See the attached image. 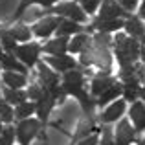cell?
<instances>
[{
    "mask_svg": "<svg viewBox=\"0 0 145 145\" xmlns=\"http://www.w3.org/2000/svg\"><path fill=\"white\" fill-rule=\"evenodd\" d=\"M2 79H4V83L7 85V88L20 90L22 86H26V75L18 74V72H4Z\"/></svg>",
    "mask_w": 145,
    "mask_h": 145,
    "instance_id": "cb8c5ba5",
    "label": "cell"
},
{
    "mask_svg": "<svg viewBox=\"0 0 145 145\" xmlns=\"http://www.w3.org/2000/svg\"><path fill=\"white\" fill-rule=\"evenodd\" d=\"M44 63H46L48 66H52L55 72H61V74L77 68L75 59H74V57H68L66 53H64V55H50V57H44Z\"/></svg>",
    "mask_w": 145,
    "mask_h": 145,
    "instance_id": "5bb4252c",
    "label": "cell"
},
{
    "mask_svg": "<svg viewBox=\"0 0 145 145\" xmlns=\"http://www.w3.org/2000/svg\"><path fill=\"white\" fill-rule=\"evenodd\" d=\"M110 33H96L90 44L81 52V64L90 66L96 64L101 70H110L112 66V55H110Z\"/></svg>",
    "mask_w": 145,
    "mask_h": 145,
    "instance_id": "6da1fadb",
    "label": "cell"
},
{
    "mask_svg": "<svg viewBox=\"0 0 145 145\" xmlns=\"http://www.w3.org/2000/svg\"><path fill=\"white\" fill-rule=\"evenodd\" d=\"M123 114H125V99H118L103 110V114L99 116V121L103 125H110L112 121H118Z\"/></svg>",
    "mask_w": 145,
    "mask_h": 145,
    "instance_id": "9a60e30c",
    "label": "cell"
},
{
    "mask_svg": "<svg viewBox=\"0 0 145 145\" xmlns=\"http://www.w3.org/2000/svg\"><path fill=\"white\" fill-rule=\"evenodd\" d=\"M0 48H2V46H0ZM0 53H2V50H0Z\"/></svg>",
    "mask_w": 145,
    "mask_h": 145,
    "instance_id": "b9f144b4",
    "label": "cell"
},
{
    "mask_svg": "<svg viewBox=\"0 0 145 145\" xmlns=\"http://www.w3.org/2000/svg\"><path fill=\"white\" fill-rule=\"evenodd\" d=\"M127 17H129V13L116 0H103L96 20H118V18H127Z\"/></svg>",
    "mask_w": 145,
    "mask_h": 145,
    "instance_id": "ba28073f",
    "label": "cell"
},
{
    "mask_svg": "<svg viewBox=\"0 0 145 145\" xmlns=\"http://www.w3.org/2000/svg\"><path fill=\"white\" fill-rule=\"evenodd\" d=\"M55 97L52 96V94L48 92H44V96L40 97V99H37L35 101V112H37V120L40 121V123L46 127V123H48V120H50V114H52V110H53V106H55Z\"/></svg>",
    "mask_w": 145,
    "mask_h": 145,
    "instance_id": "30bf717a",
    "label": "cell"
},
{
    "mask_svg": "<svg viewBox=\"0 0 145 145\" xmlns=\"http://www.w3.org/2000/svg\"><path fill=\"white\" fill-rule=\"evenodd\" d=\"M40 129H42V123L39 120L26 118V120H20V123L15 127V136L20 145H29L40 134Z\"/></svg>",
    "mask_w": 145,
    "mask_h": 145,
    "instance_id": "277c9868",
    "label": "cell"
},
{
    "mask_svg": "<svg viewBox=\"0 0 145 145\" xmlns=\"http://www.w3.org/2000/svg\"><path fill=\"white\" fill-rule=\"evenodd\" d=\"M125 20L123 18H118V20H94L92 26L88 28V31L97 29L99 33H110V31H118L120 28H123Z\"/></svg>",
    "mask_w": 145,
    "mask_h": 145,
    "instance_id": "ffe728a7",
    "label": "cell"
},
{
    "mask_svg": "<svg viewBox=\"0 0 145 145\" xmlns=\"http://www.w3.org/2000/svg\"><path fill=\"white\" fill-rule=\"evenodd\" d=\"M129 116L132 120V125H134V131L136 132H142L145 131V105L142 101H134L129 110Z\"/></svg>",
    "mask_w": 145,
    "mask_h": 145,
    "instance_id": "2e32d148",
    "label": "cell"
},
{
    "mask_svg": "<svg viewBox=\"0 0 145 145\" xmlns=\"http://www.w3.org/2000/svg\"><path fill=\"white\" fill-rule=\"evenodd\" d=\"M143 2H145V0H143Z\"/></svg>",
    "mask_w": 145,
    "mask_h": 145,
    "instance_id": "f6af8a7d",
    "label": "cell"
},
{
    "mask_svg": "<svg viewBox=\"0 0 145 145\" xmlns=\"http://www.w3.org/2000/svg\"><path fill=\"white\" fill-rule=\"evenodd\" d=\"M118 4H120L125 11H134L136 7H138V0H118Z\"/></svg>",
    "mask_w": 145,
    "mask_h": 145,
    "instance_id": "d590c367",
    "label": "cell"
},
{
    "mask_svg": "<svg viewBox=\"0 0 145 145\" xmlns=\"http://www.w3.org/2000/svg\"><path fill=\"white\" fill-rule=\"evenodd\" d=\"M0 132H2V121H0Z\"/></svg>",
    "mask_w": 145,
    "mask_h": 145,
    "instance_id": "60d3db41",
    "label": "cell"
},
{
    "mask_svg": "<svg viewBox=\"0 0 145 145\" xmlns=\"http://www.w3.org/2000/svg\"><path fill=\"white\" fill-rule=\"evenodd\" d=\"M77 2L81 4L85 13H94V11L97 9V6L101 4V0H77Z\"/></svg>",
    "mask_w": 145,
    "mask_h": 145,
    "instance_id": "e575fe53",
    "label": "cell"
},
{
    "mask_svg": "<svg viewBox=\"0 0 145 145\" xmlns=\"http://www.w3.org/2000/svg\"><path fill=\"white\" fill-rule=\"evenodd\" d=\"M138 97H142L143 101H145V86H142V88H140V92H138Z\"/></svg>",
    "mask_w": 145,
    "mask_h": 145,
    "instance_id": "ab89813d",
    "label": "cell"
},
{
    "mask_svg": "<svg viewBox=\"0 0 145 145\" xmlns=\"http://www.w3.org/2000/svg\"><path fill=\"white\" fill-rule=\"evenodd\" d=\"M0 33H2V29H0Z\"/></svg>",
    "mask_w": 145,
    "mask_h": 145,
    "instance_id": "ee69618b",
    "label": "cell"
},
{
    "mask_svg": "<svg viewBox=\"0 0 145 145\" xmlns=\"http://www.w3.org/2000/svg\"><path fill=\"white\" fill-rule=\"evenodd\" d=\"M4 99H6V103H9V105H20V103H24L26 99H28V94L24 92V90H15V88H4Z\"/></svg>",
    "mask_w": 145,
    "mask_h": 145,
    "instance_id": "4316f807",
    "label": "cell"
},
{
    "mask_svg": "<svg viewBox=\"0 0 145 145\" xmlns=\"http://www.w3.org/2000/svg\"><path fill=\"white\" fill-rule=\"evenodd\" d=\"M121 94H123V85H121V81L120 83H114L112 86H110L108 90H105V92L101 94V96L97 97V101H96V105L97 106H105V105H108L110 101H114V99H118L121 96Z\"/></svg>",
    "mask_w": 145,
    "mask_h": 145,
    "instance_id": "44dd1931",
    "label": "cell"
},
{
    "mask_svg": "<svg viewBox=\"0 0 145 145\" xmlns=\"http://www.w3.org/2000/svg\"><path fill=\"white\" fill-rule=\"evenodd\" d=\"M13 118H15V110L11 108V105H9V103H6V101H0V121H2V123L11 125Z\"/></svg>",
    "mask_w": 145,
    "mask_h": 145,
    "instance_id": "f546056e",
    "label": "cell"
},
{
    "mask_svg": "<svg viewBox=\"0 0 145 145\" xmlns=\"http://www.w3.org/2000/svg\"><path fill=\"white\" fill-rule=\"evenodd\" d=\"M143 42H145V37H143Z\"/></svg>",
    "mask_w": 145,
    "mask_h": 145,
    "instance_id": "7bdbcfd3",
    "label": "cell"
},
{
    "mask_svg": "<svg viewBox=\"0 0 145 145\" xmlns=\"http://www.w3.org/2000/svg\"><path fill=\"white\" fill-rule=\"evenodd\" d=\"M61 86L66 92V96H74V97L79 99L81 108L85 114H94V108L97 105H96V99L85 90V75H83V70L74 68V70L64 72Z\"/></svg>",
    "mask_w": 145,
    "mask_h": 145,
    "instance_id": "7a4b0ae2",
    "label": "cell"
},
{
    "mask_svg": "<svg viewBox=\"0 0 145 145\" xmlns=\"http://www.w3.org/2000/svg\"><path fill=\"white\" fill-rule=\"evenodd\" d=\"M123 28L127 29L129 37H132V39H143V37H145V26H143V22H142L140 17L129 15V17L125 18Z\"/></svg>",
    "mask_w": 145,
    "mask_h": 145,
    "instance_id": "e0dca14e",
    "label": "cell"
},
{
    "mask_svg": "<svg viewBox=\"0 0 145 145\" xmlns=\"http://www.w3.org/2000/svg\"><path fill=\"white\" fill-rule=\"evenodd\" d=\"M0 66L6 72H18V74H24V75L28 72L24 64L17 57H13V53H0Z\"/></svg>",
    "mask_w": 145,
    "mask_h": 145,
    "instance_id": "d6986e66",
    "label": "cell"
},
{
    "mask_svg": "<svg viewBox=\"0 0 145 145\" xmlns=\"http://www.w3.org/2000/svg\"><path fill=\"white\" fill-rule=\"evenodd\" d=\"M63 22V17H42L40 20H37L35 24L31 26V33L37 37H40V39H46V37H50L52 33L57 31V28H59V24Z\"/></svg>",
    "mask_w": 145,
    "mask_h": 145,
    "instance_id": "52a82bcc",
    "label": "cell"
},
{
    "mask_svg": "<svg viewBox=\"0 0 145 145\" xmlns=\"http://www.w3.org/2000/svg\"><path fill=\"white\" fill-rule=\"evenodd\" d=\"M42 52V46L40 44H35V42H29V44H20V46L15 48V55L17 59L24 64L26 68H31L39 63V53Z\"/></svg>",
    "mask_w": 145,
    "mask_h": 145,
    "instance_id": "8992f818",
    "label": "cell"
},
{
    "mask_svg": "<svg viewBox=\"0 0 145 145\" xmlns=\"http://www.w3.org/2000/svg\"><path fill=\"white\" fill-rule=\"evenodd\" d=\"M28 15L26 17H22L26 22H31V20H35V18H39V17H42V11H39V9H35V7H28Z\"/></svg>",
    "mask_w": 145,
    "mask_h": 145,
    "instance_id": "8d00e7d4",
    "label": "cell"
},
{
    "mask_svg": "<svg viewBox=\"0 0 145 145\" xmlns=\"http://www.w3.org/2000/svg\"><path fill=\"white\" fill-rule=\"evenodd\" d=\"M15 129L11 127V125H7L6 129H2V132H0V145H13L15 142Z\"/></svg>",
    "mask_w": 145,
    "mask_h": 145,
    "instance_id": "4dcf8cb0",
    "label": "cell"
},
{
    "mask_svg": "<svg viewBox=\"0 0 145 145\" xmlns=\"http://www.w3.org/2000/svg\"><path fill=\"white\" fill-rule=\"evenodd\" d=\"M136 142V131L129 120H121L114 129V143L116 145H132Z\"/></svg>",
    "mask_w": 145,
    "mask_h": 145,
    "instance_id": "9c48e42d",
    "label": "cell"
},
{
    "mask_svg": "<svg viewBox=\"0 0 145 145\" xmlns=\"http://www.w3.org/2000/svg\"><path fill=\"white\" fill-rule=\"evenodd\" d=\"M101 136H99V145H116L114 143V129H110L108 125L101 129Z\"/></svg>",
    "mask_w": 145,
    "mask_h": 145,
    "instance_id": "1f68e13d",
    "label": "cell"
},
{
    "mask_svg": "<svg viewBox=\"0 0 145 145\" xmlns=\"http://www.w3.org/2000/svg\"><path fill=\"white\" fill-rule=\"evenodd\" d=\"M37 68H39V72H37V77H39V85L40 86H44L46 90L50 88H53V86H57L59 85V74L57 72H53V70H50V66L44 61H39L37 63Z\"/></svg>",
    "mask_w": 145,
    "mask_h": 145,
    "instance_id": "7c38bea8",
    "label": "cell"
},
{
    "mask_svg": "<svg viewBox=\"0 0 145 145\" xmlns=\"http://www.w3.org/2000/svg\"><path fill=\"white\" fill-rule=\"evenodd\" d=\"M140 18H145V2L142 4V7H140V15H138Z\"/></svg>",
    "mask_w": 145,
    "mask_h": 145,
    "instance_id": "f35d334b",
    "label": "cell"
},
{
    "mask_svg": "<svg viewBox=\"0 0 145 145\" xmlns=\"http://www.w3.org/2000/svg\"><path fill=\"white\" fill-rule=\"evenodd\" d=\"M142 86H125L123 85V97L125 101H136L138 99V92Z\"/></svg>",
    "mask_w": 145,
    "mask_h": 145,
    "instance_id": "836d02e7",
    "label": "cell"
},
{
    "mask_svg": "<svg viewBox=\"0 0 145 145\" xmlns=\"http://www.w3.org/2000/svg\"><path fill=\"white\" fill-rule=\"evenodd\" d=\"M33 112H35V101H24L15 106V118H18V120H26Z\"/></svg>",
    "mask_w": 145,
    "mask_h": 145,
    "instance_id": "83f0119b",
    "label": "cell"
},
{
    "mask_svg": "<svg viewBox=\"0 0 145 145\" xmlns=\"http://www.w3.org/2000/svg\"><path fill=\"white\" fill-rule=\"evenodd\" d=\"M44 92H46V88L44 86H40V85H29V88H28V97H29V101H37V99H40L44 96Z\"/></svg>",
    "mask_w": 145,
    "mask_h": 145,
    "instance_id": "d6a6232c",
    "label": "cell"
},
{
    "mask_svg": "<svg viewBox=\"0 0 145 145\" xmlns=\"http://www.w3.org/2000/svg\"><path fill=\"white\" fill-rule=\"evenodd\" d=\"M33 4H39V6L50 9L52 6L57 4V0H20V4H18V7H17V13L13 15V20H15V18H20L22 15H24V11L28 9V7H31Z\"/></svg>",
    "mask_w": 145,
    "mask_h": 145,
    "instance_id": "d4e9b609",
    "label": "cell"
},
{
    "mask_svg": "<svg viewBox=\"0 0 145 145\" xmlns=\"http://www.w3.org/2000/svg\"><path fill=\"white\" fill-rule=\"evenodd\" d=\"M0 46L6 50L7 53H13L15 48H17V40L7 33V29H2V33H0Z\"/></svg>",
    "mask_w": 145,
    "mask_h": 145,
    "instance_id": "f1b7e54d",
    "label": "cell"
},
{
    "mask_svg": "<svg viewBox=\"0 0 145 145\" xmlns=\"http://www.w3.org/2000/svg\"><path fill=\"white\" fill-rule=\"evenodd\" d=\"M68 37H55L42 46V52L48 55H64L68 52Z\"/></svg>",
    "mask_w": 145,
    "mask_h": 145,
    "instance_id": "ac0fdd59",
    "label": "cell"
},
{
    "mask_svg": "<svg viewBox=\"0 0 145 145\" xmlns=\"http://www.w3.org/2000/svg\"><path fill=\"white\" fill-rule=\"evenodd\" d=\"M48 13H55L57 17H66L68 20H74V22H85L86 20V13L75 2H61L57 6H53L52 9H48Z\"/></svg>",
    "mask_w": 145,
    "mask_h": 145,
    "instance_id": "5b68a950",
    "label": "cell"
},
{
    "mask_svg": "<svg viewBox=\"0 0 145 145\" xmlns=\"http://www.w3.org/2000/svg\"><path fill=\"white\" fill-rule=\"evenodd\" d=\"M7 33H9L17 42H28L33 35L31 28H28L24 22H17V24H13L11 28H7Z\"/></svg>",
    "mask_w": 145,
    "mask_h": 145,
    "instance_id": "7402d4cb",
    "label": "cell"
},
{
    "mask_svg": "<svg viewBox=\"0 0 145 145\" xmlns=\"http://www.w3.org/2000/svg\"><path fill=\"white\" fill-rule=\"evenodd\" d=\"M112 44H114V53H116V59L120 63V66L134 64L136 59L142 55V44L138 42V39H132L129 35L118 33L114 37Z\"/></svg>",
    "mask_w": 145,
    "mask_h": 145,
    "instance_id": "3957f363",
    "label": "cell"
},
{
    "mask_svg": "<svg viewBox=\"0 0 145 145\" xmlns=\"http://www.w3.org/2000/svg\"><path fill=\"white\" fill-rule=\"evenodd\" d=\"M94 132H99L96 129V121H94V114H85V116L81 118V121H79L77 125V131H75V134L72 136V142L70 143H77L79 140L83 138H88L90 134H94Z\"/></svg>",
    "mask_w": 145,
    "mask_h": 145,
    "instance_id": "8fae6325",
    "label": "cell"
},
{
    "mask_svg": "<svg viewBox=\"0 0 145 145\" xmlns=\"http://www.w3.org/2000/svg\"><path fill=\"white\" fill-rule=\"evenodd\" d=\"M136 77H138L140 83H143V85H145V63H142V64L136 66Z\"/></svg>",
    "mask_w": 145,
    "mask_h": 145,
    "instance_id": "74e56055",
    "label": "cell"
},
{
    "mask_svg": "<svg viewBox=\"0 0 145 145\" xmlns=\"http://www.w3.org/2000/svg\"><path fill=\"white\" fill-rule=\"evenodd\" d=\"M90 44V37L88 33H77V35H74V39L68 42V52L70 53H81L83 50Z\"/></svg>",
    "mask_w": 145,
    "mask_h": 145,
    "instance_id": "484cf974",
    "label": "cell"
},
{
    "mask_svg": "<svg viewBox=\"0 0 145 145\" xmlns=\"http://www.w3.org/2000/svg\"><path fill=\"white\" fill-rule=\"evenodd\" d=\"M85 31V28H81L79 26V22H74V20H64L59 24V28H57V37H70V35H77V33H83Z\"/></svg>",
    "mask_w": 145,
    "mask_h": 145,
    "instance_id": "603a6c76",
    "label": "cell"
},
{
    "mask_svg": "<svg viewBox=\"0 0 145 145\" xmlns=\"http://www.w3.org/2000/svg\"><path fill=\"white\" fill-rule=\"evenodd\" d=\"M116 81H118V79H114L112 75H110V70H103L101 74H97L96 77L92 79V83H90V92H92V96L99 97L105 90H108Z\"/></svg>",
    "mask_w": 145,
    "mask_h": 145,
    "instance_id": "4fadbf2b",
    "label": "cell"
}]
</instances>
